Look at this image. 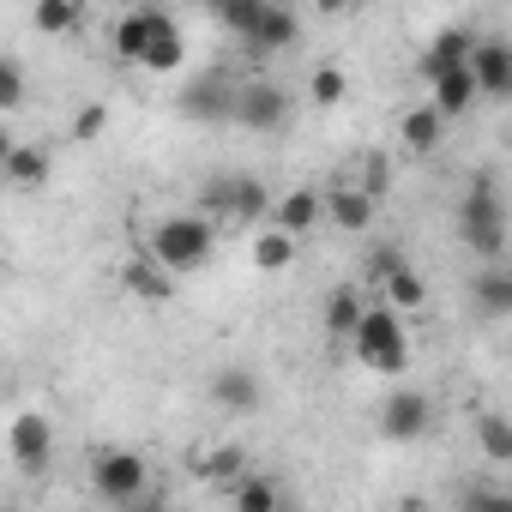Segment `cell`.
I'll use <instances>...</instances> for the list:
<instances>
[{"label":"cell","mask_w":512,"mask_h":512,"mask_svg":"<svg viewBox=\"0 0 512 512\" xmlns=\"http://www.w3.org/2000/svg\"><path fill=\"white\" fill-rule=\"evenodd\" d=\"M121 512H163V500H157V494H151V488H145V494H139V500H127V506H121Z\"/></svg>","instance_id":"obj_33"},{"label":"cell","mask_w":512,"mask_h":512,"mask_svg":"<svg viewBox=\"0 0 512 512\" xmlns=\"http://www.w3.org/2000/svg\"><path fill=\"white\" fill-rule=\"evenodd\" d=\"M49 151L43 145H19L13 139V151H7V169H0V181H7V187H25V193H37L43 181H49Z\"/></svg>","instance_id":"obj_17"},{"label":"cell","mask_w":512,"mask_h":512,"mask_svg":"<svg viewBox=\"0 0 512 512\" xmlns=\"http://www.w3.org/2000/svg\"><path fill=\"white\" fill-rule=\"evenodd\" d=\"M253 19H260V0H223V7H217V25H223V31H235L241 43H247Z\"/></svg>","instance_id":"obj_29"},{"label":"cell","mask_w":512,"mask_h":512,"mask_svg":"<svg viewBox=\"0 0 512 512\" xmlns=\"http://www.w3.org/2000/svg\"><path fill=\"white\" fill-rule=\"evenodd\" d=\"M380 296H386V308L404 320L410 308H422V278H416L410 266H398V272H386V278H380Z\"/></svg>","instance_id":"obj_24"},{"label":"cell","mask_w":512,"mask_h":512,"mask_svg":"<svg viewBox=\"0 0 512 512\" xmlns=\"http://www.w3.org/2000/svg\"><path fill=\"white\" fill-rule=\"evenodd\" d=\"M476 440H482V452L494 464H512V428H506V416H482L476 422Z\"/></svg>","instance_id":"obj_28"},{"label":"cell","mask_w":512,"mask_h":512,"mask_svg":"<svg viewBox=\"0 0 512 512\" xmlns=\"http://www.w3.org/2000/svg\"><path fill=\"white\" fill-rule=\"evenodd\" d=\"M380 434L398 440V446L428 440V434H434V398H428L422 386H398V392H386V404H380Z\"/></svg>","instance_id":"obj_7"},{"label":"cell","mask_w":512,"mask_h":512,"mask_svg":"<svg viewBox=\"0 0 512 512\" xmlns=\"http://www.w3.org/2000/svg\"><path fill=\"white\" fill-rule=\"evenodd\" d=\"M464 73H470L476 97H506V91H512V49H506L500 37H482V43H470Z\"/></svg>","instance_id":"obj_10"},{"label":"cell","mask_w":512,"mask_h":512,"mask_svg":"<svg viewBox=\"0 0 512 512\" xmlns=\"http://www.w3.org/2000/svg\"><path fill=\"white\" fill-rule=\"evenodd\" d=\"M7 452H13V464L25 476H49V464H55V422L43 410H19L13 428H7Z\"/></svg>","instance_id":"obj_8"},{"label":"cell","mask_w":512,"mask_h":512,"mask_svg":"<svg viewBox=\"0 0 512 512\" xmlns=\"http://www.w3.org/2000/svg\"><path fill=\"white\" fill-rule=\"evenodd\" d=\"M458 235H464L470 253H482L488 266L506 260V205H500L494 181H476V187L464 193V205H458Z\"/></svg>","instance_id":"obj_5"},{"label":"cell","mask_w":512,"mask_h":512,"mask_svg":"<svg viewBox=\"0 0 512 512\" xmlns=\"http://www.w3.org/2000/svg\"><path fill=\"white\" fill-rule=\"evenodd\" d=\"M470 290H476L482 314H494V320H500V314H512V272H506V260H500V266H482Z\"/></svg>","instance_id":"obj_21"},{"label":"cell","mask_w":512,"mask_h":512,"mask_svg":"<svg viewBox=\"0 0 512 512\" xmlns=\"http://www.w3.org/2000/svg\"><path fill=\"white\" fill-rule=\"evenodd\" d=\"M284 115H290V97H284V85H272V79H253V85H241V91L229 97V121H241L247 133H278Z\"/></svg>","instance_id":"obj_9"},{"label":"cell","mask_w":512,"mask_h":512,"mask_svg":"<svg viewBox=\"0 0 512 512\" xmlns=\"http://www.w3.org/2000/svg\"><path fill=\"white\" fill-rule=\"evenodd\" d=\"M320 211H326V223H332V229H344V235H368V229H374L380 199H368L356 181H338V187H326V193H320Z\"/></svg>","instance_id":"obj_11"},{"label":"cell","mask_w":512,"mask_h":512,"mask_svg":"<svg viewBox=\"0 0 512 512\" xmlns=\"http://www.w3.org/2000/svg\"><path fill=\"white\" fill-rule=\"evenodd\" d=\"M398 512H434L428 500H398Z\"/></svg>","instance_id":"obj_35"},{"label":"cell","mask_w":512,"mask_h":512,"mask_svg":"<svg viewBox=\"0 0 512 512\" xmlns=\"http://www.w3.org/2000/svg\"><path fill=\"white\" fill-rule=\"evenodd\" d=\"M350 356H356L368 374L398 380V374L410 368V332H404V320H398L392 308H374V302H368V314H362L356 332H350Z\"/></svg>","instance_id":"obj_4"},{"label":"cell","mask_w":512,"mask_h":512,"mask_svg":"<svg viewBox=\"0 0 512 512\" xmlns=\"http://www.w3.org/2000/svg\"><path fill=\"white\" fill-rule=\"evenodd\" d=\"M229 512H284V488H278V476L241 470V476L229 482Z\"/></svg>","instance_id":"obj_15"},{"label":"cell","mask_w":512,"mask_h":512,"mask_svg":"<svg viewBox=\"0 0 512 512\" xmlns=\"http://www.w3.org/2000/svg\"><path fill=\"white\" fill-rule=\"evenodd\" d=\"M31 25H37L43 37H67V31L85 25V7H73V0H43V7L31 13Z\"/></svg>","instance_id":"obj_25"},{"label":"cell","mask_w":512,"mask_h":512,"mask_svg":"<svg viewBox=\"0 0 512 512\" xmlns=\"http://www.w3.org/2000/svg\"><path fill=\"white\" fill-rule=\"evenodd\" d=\"M199 217L211 229H260L272 217V193L253 175H211L199 187Z\"/></svg>","instance_id":"obj_3"},{"label":"cell","mask_w":512,"mask_h":512,"mask_svg":"<svg viewBox=\"0 0 512 512\" xmlns=\"http://www.w3.org/2000/svg\"><path fill=\"white\" fill-rule=\"evenodd\" d=\"M25 97H31V79H25V67H19L13 55H0V115H13Z\"/></svg>","instance_id":"obj_27"},{"label":"cell","mask_w":512,"mask_h":512,"mask_svg":"<svg viewBox=\"0 0 512 512\" xmlns=\"http://www.w3.org/2000/svg\"><path fill=\"white\" fill-rule=\"evenodd\" d=\"M211 247H217V229L199 217V211H175V217H157L151 223V235H145V260H157L175 284L187 278V272H199L205 260H211Z\"/></svg>","instance_id":"obj_1"},{"label":"cell","mask_w":512,"mask_h":512,"mask_svg":"<svg viewBox=\"0 0 512 512\" xmlns=\"http://www.w3.org/2000/svg\"><path fill=\"white\" fill-rule=\"evenodd\" d=\"M103 133V109H85L79 121H73V139H97Z\"/></svg>","instance_id":"obj_32"},{"label":"cell","mask_w":512,"mask_h":512,"mask_svg":"<svg viewBox=\"0 0 512 512\" xmlns=\"http://www.w3.org/2000/svg\"><path fill=\"white\" fill-rule=\"evenodd\" d=\"M115 49H121V61H133L145 73H175L181 55H187L181 49V25L169 13H157V7H133L115 25Z\"/></svg>","instance_id":"obj_2"},{"label":"cell","mask_w":512,"mask_h":512,"mask_svg":"<svg viewBox=\"0 0 512 512\" xmlns=\"http://www.w3.org/2000/svg\"><path fill=\"white\" fill-rule=\"evenodd\" d=\"M296 247L302 241H290L284 229L260 223V229H253V266H260V272H290L296 266Z\"/></svg>","instance_id":"obj_20"},{"label":"cell","mask_w":512,"mask_h":512,"mask_svg":"<svg viewBox=\"0 0 512 512\" xmlns=\"http://www.w3.org/2000/svg\"><path fill=\"white\" fill-rule=\"evenodd\" d=\"M151 488V464L133 452V446H103L97 458H91V494L103 500V506H127V500H139Z\"/></svg>","instance_id":"obj_6"},{"label":"cell","mask_w":512,"mask_h":512,"mask_svg":"<svg viewBox=\"0 0 512 512\" xmlns=\"http://www.w3.org/2000/svg\"><path fill=\"white\" fill-rule=\"evenodd\" d=\"M470 43H476V37H464V31H446V37H434V49L422 55V73H428V79H440V73H458V67H464V55H470Z\"/></svg>","instance_id":"obj_23"},{"label":"cell","mask_w":512,"mask_h":512,"mask_svg":"<svg viewBox=\"0 0 512 512\" xmlns=\"http://www.w3.org/2000/svg\"><path fill=\"white\" fill-rule=\"evenodd\" d=\"M0 512H25V506H0Z\"/></svg>","instance_id":"obj_36"},{"label":"cell","mask_w":512,"mask_h":512,"mask_svg":"<svg viewBox=\"0 0 512 512\" xmlns=\"http://www.w3.org/2000/svg\"><path fill=\"white\" fill-rule=\"evenodd\" d=\"M7 151H13V133H7V127H0V169H7Z\"/></svg>","instance_id":"obj_34"},{"label":"cell","mask_w":512,"mask_h":512,"mask_svg":"<svg viewBox=\"0 0 512 512\" xmlns=\"http://www.w3.org/2000/svg\"><path fill=\"white\" fill-rule=\"evenodd\" d=\"M464 512H512V494L494 488V482H476V488L464 494Z\"/></svg>","instance_id":"obj_31"},{"label":"cell","mask_w":512,"mask_h":512,"mask_svg":"<svg viewBox=\"0 0 512 512\" xmlns=\"http://www.w3.org/2000/svg\"><path fill=\"white\" fill-rule=\"evenodd\" d=\"M0 272H7V260H0Z\"/></svg>","instance_id":"obj_37"},{"label":"cell","mask_w":512,"mask_h":512,"mask_svg":"<svg viewBox=\"0 0 512 512\" xmlns=\"http://www.w3.org/2000/svg\"><path fill=\"white\" fill-rule=\"evenodd\" d=\"M398 139H404L410 151H434V145L446 139V121H440V115H434L428 103H416V109H410V115L398 121Z\"/></svg>","instance_id":"obj_22"},{"label":"cell","mask_w":512,"mask_h":512,"mask_svg":"<svg viewBox=\"0 0 512 512\" xmlns=\"http://www.w3.org/2000/svg\"><path fill=\"white\" fill-rule=\"evenodd\" d=\"M193 470H199L205 482H223V488H229V482L241 476V452H235V446H211V452L193 458Z\"/></svg>","instance_id":"obj_26"},{"label":"cell","mask_w":512,"mask_h":512,"mask_svg":"<svg viewBox=\"0 0 512 512\" xmlns=\"http://www.w3.org/2000/svg\"><path fill=\"white\" fill-rule=\"evenodd\" d=\"M344 91H350V79H344L338 67H314V73H308V97H314V103H344Z\"/></svg>","instance_id":"obj_30"},{"label":"cell","mask_w":512,"mask_h":512,"mask_svg":"<svg viewBox=\"0 0 512 512\" xmlns=\"http://www.w3.org/2000/svg\"><path fill=\"white\" fill-rule=\"evenodd\" d=\"M121 290H127V296H139V302H169V296H175V278H169L157 260L133 253V260L121 266Z\"/></svg>","instance_id":"obj_16"},{"label":"cell","mask_w":512,"mask_h":512,"mask_svg":"<svg viewBox=\"0 0 512 512\" xmlns=\"http://www.w3.org/2000/svg\"><path fill=\"white\" fill-rule=\"evenodd\" d=\"M211 404L229 410V416H253V410L266 404L260 374H253V368H217V374H211Z\"/></svg>","instance_id":"obj_13"},{"label":"cell","mask_w":512,"mask_h":512,"mask_svg":"<svg viewBox=\"0 0 512 512\" xmlns=\"http://www.w3.org/2000/svg\"><path fill=\"white\" fill-rule=\"evenodd\" d=\"M302 37V19L290 7H272V0H260V19H253L247 31V55H272V49H296Z\"/></svg>","instance_id":"obj_14"},{"label":"cell","mask_w":512,"mask_h":512,"mask_svg":"<svg viewBox=\"0 0 512 512\" xmlns=\"http://www.w3.org/2000/svg\"><path fill=\"white\" fill-rule=\"evenodd\" d=\"M362 314H368V296H362L356 284L332 290V296H326V314H320V320H326V338H344V344H350V332H356Z\"/></svg>","instance_id":"obj_19"},{"label":"cell","mask_w":512,"mask_h":512,"mask_svg":"<svg viewBox=\"0 0 512 512\" xmlns=\"http://www.w3.org/2000/svg\"><path fill=\"white\" fill-rule=\"evenodd\" d=\"M320 223H326V211H320V187H290V193L272 199V229H284L290 241L314 235Z\"/></svg>","instance_id":"obj_12"},{"label":"cell","mask_w":512,"mask_h":512,"mask_svg":"<svg viewBox=\"0 0 512 512\" xmlns=\"http://www.w3.org/2000/svg\"><path fill=\"white\" fill-rule=\"evenodd\" d=\"M428 91H434V97H428V109H434L440 121H458V115L476 103V85H470V73H464V67H458V73L428 79Z\"/></svg>","instance_id":"obj_18"}]
</instances>
